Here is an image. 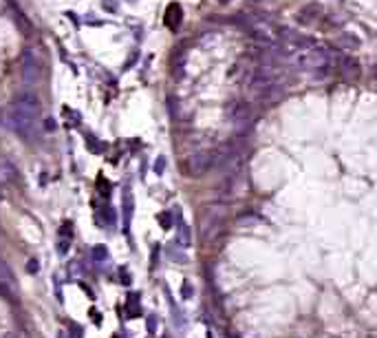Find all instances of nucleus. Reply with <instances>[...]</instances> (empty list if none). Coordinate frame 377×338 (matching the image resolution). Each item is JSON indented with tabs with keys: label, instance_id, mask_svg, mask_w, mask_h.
<instances>
[{
	"label": "nucleus",
	"instance_id": "nucleus-2",
	"mask_svg": "<svg viewBox=\"0 0 377 338\" xmlns=\"http://www.w3.org/2000/svg\"><path fill=\"white\" fill-rule=\"evenodd\" d=\"M35 122H38V117L27 115V113H22V111H16V108L9 113V126L16 130L18 135L25 137V139H31L33 128H35Z\"/></svg>",
	"mask_w": 377,
	"mask_h": 338
},
{
	"label": "nucleus",
	"instance_id": "nucleus-5",
	"mask_svg": "<svg viewBox=\"0 0 377 338\" xmlns=\"http://www.w3.org/2000/svg\"><path fill=\"white\" fill-rule=\"evenodd\" d=\"M16 276H13V272H11V268L7 266V263L0 259V290L3 292H7V294H13L16 292Z\"/></svg>",
	"mask_w": 377,
	"mask_h": 338
},
{
	"label": "nucleus",
	"instance_id": "nucleus-1",
	"mask_svg": "<svg viewBox=\"0 0 377 338\" xmlns=\"http://www.w3.org/2000/svg\"><path fill=\"white\" fill-rule=\"evenodd\" d=\"M40 76H42V64L38 60V55L31 49H27L25 55H22V80H25V84L35 86L40 82Z\"/></svg>",
	"mask_w": 377,
	"mask_h": 338
},
{
	"label": "nucleus",
	"instance_id": "nucleus-8",
	"mask_svg": "<svg viewBox=\"0 0 377 338\" xmlns=\"http://www.w3.org/2000/svg\"><path fill=\"white\" fill-rule=\"evenodd\" d=\"M5 338H20V336H18L16 332H13V334H9V336H5Z\"/></svg>",
	"mask_w": 377,
	"mask_h": 338
},
{
	"label": "nucleus",
	"instance_id": "nucleus-9",
	"mask_svg": "<svg viewBox=\"0 0 377 338\" xmlns=\"http://www.w3.org/2000/svg\"><path fill=\"white\" fill-rule=\"evenodd\" d=\"M375 80H377V71H375Z\"/></svg>",
	"mask_w": 377,
	"mask_h": 338
},
{
	"label": "nucleus",
	"instance_id": "nucleus-7",
	"mask_svg": "<svg viewBox=\"0 0 377 338\" xmlns=\"http://www.w3.org/2000/svg\"><path fill=\"white\" fill-rule=\"evenodd\" d=\"M29 272H38V263H35V259H31V263H29Z\"/></svg>",
	"mask_w": 377,
	"mask_h": 338
},
{
	"label": "nucleus",
	"instance_id": "nucleus-6",
	"mask_svg": "<svg viewBox=\"0 0 377 338\" xmlns=\"http://www.w3.org/2000/svg\"><path fill=\"white\" fill-rule=\"evenodd\" d=\"M16 177H18V171H16V168H13L7 159L0 161V179H3V181H13Z\"/></svg>",
	"mask_w": 377,
	"mask_h": 338
},
{
	"label": "nucleus",
	"instance_id": "nucleus-3",
	"mask_svg": "<svg viewBox=\"0 0 377 338\" xmlns=\"http://www.w3.org/2000/svg\"><path fill=\"white\" fill-rule=\"evenodd\" d=\"M13 108H16V111L27 113V115L40 117V100H38V95L29 93V91L18 95V98H16V102H13Z\"/></svg>",
	"mask_w": 377,
	"mask_h": 338
},
{
	"label": "nucleus",
	"instance_id": "nucleus-4",
	"mask_svg": "<svg viewBox=\"0 0 377 338\" xmlns=\"http://www.w3.org/2000/svg\"><path fill=\"white\" fill-rule=\"evenodd\" d=\"M212 164H214V159L210 153H194V155L188 159V171H190V175H203Z\"/></svg>",
	"mask_w": 377,
	"mask_h": 338
}]
</instances>
